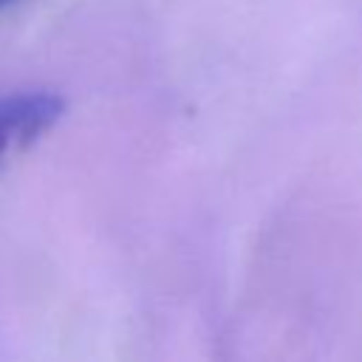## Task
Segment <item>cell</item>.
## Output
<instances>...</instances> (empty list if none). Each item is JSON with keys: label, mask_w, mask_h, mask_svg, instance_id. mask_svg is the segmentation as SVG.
I'll return each instance as SVG.
<instances>
[{"label": "cell", "mask_w": 362, "mask_h": 362, "mask_svg": "<svg viewBox=\"0 0 362 362\" xmlns=\"http://www.w3.org/2000/svg\"><path fill=\"white\" fill-rule=\"evenodd\" d=\"M65 113V99L51 90L0 93V167L34 147Z\"/></svg>", "instance_id": "cell-1"}, {"label": "cell", "mask_w": 362, "mask_h": 362, "mask_svg": "<svg viewBox=\"0 0 362 362\" xmlns=\"http://www.w3.org/2000/svg\"><path fill=\"white\" fill-rule=\"evenodd\" d=\"M20 0H0V11H6V8H11V6H17Z\"/></svg>", "instance_id": "cell-2"}]
</instances>
